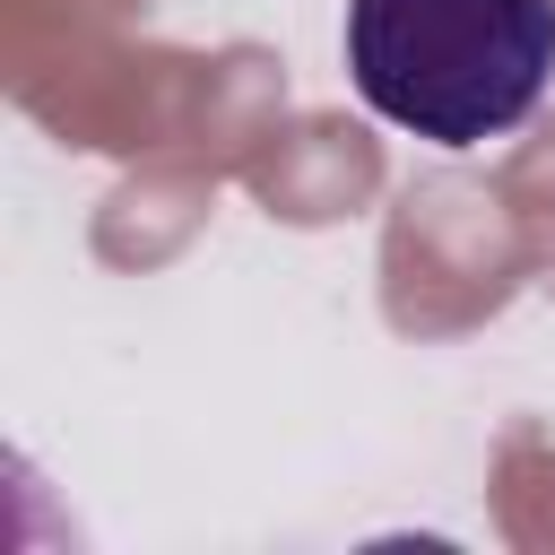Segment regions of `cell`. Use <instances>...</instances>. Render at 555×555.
Segmentation results:
<instances>
[{"label":"cell","mask_w":555,"mask_h":555,"mask_svg":"<svg viewBox=\"0 0 555 555\" xmlns=\"http://www.w3.org/2000/svg\"><path fill=\"white\" fill-rule=\"evenodd\" d=\"M347 87L425 147H486L555 87V0H347Z\"/></svg>","instance_id":"1"}]
</instances>
